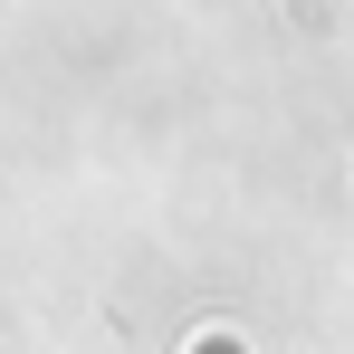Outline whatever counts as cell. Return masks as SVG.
Wrapping results in <instances>:
<instances>
[{
	"label": "cell",
	"mask_w": 354,
	"mask_h": 354,
	"mask_svg": "<svg viewBox=\"0 0 354 354\" xmlns=\"http://www.w3.org/2000/svg\"><path fill=\"white\" fill-rule=\"evenodd\" d=\"M201 354H239V345H221V335H211V345H201Z\"/></svg>",
	"instance_id": "1"
}]
</instances>
